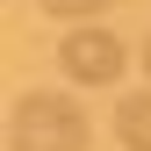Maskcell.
<instances>
[{
	"instance_id": "cell-3",
	"label": "cell",
	"mask_w": 151,
	"mask_h": 151,
	"mask_svg": "<svg viewBox=\"0 0 151 151\" xmlns=\"http://www.w3.org/2000/svg\"><path fill=\"white\" fill-rule=\"evenodd\" d=\"M115 137H122L129 151H151V86L115 101Z\"/></svg>"
},
{
	"instance_id": "cell-4",
	"label": "cell",
	"mask_w": 151,
	"mask_h": 151,
	"mask_svg": "<svg viewBox=\"0 0 151 151\" xmlns=\"http://www.w3.org/2000/svg\"><path fill=\"white\" fill-rule=\"evenodd\" d=\"M108 0H43V14H65V22H86V14H101Z\"/></svg>"
},
{
	"instance_id": "cell-5",
	"label": "cell",
	"mask_w": 151,
	"mask_h": 151,
	"mask_svg": "<svg viewBox=\"0 0 151 151\" xmlns=\"http://www.w3.org/2000/svg\"><path fill=\"white\" fill-rule=\"evenodd\" d=\"M144 72H151V36H144Z\"/></svg>"
},
{
	"instance_id": "cell-2",
	"label": "cell",
	"mask_w": 151,
	"mask_h": 151,
	"mask_svg": "<svg viewBox=\"0 0 151 151\" xmlns=\"http://www.w3.org/2000/svg\"><path fill=\"white\" fill-rule=\"evenodd\" d=\"M58 65H65L72 86H115L122 65H129V50H122L115 29H86V22H72V36L58 43Z\"/></svg>"
},
{
	"instance_id": "cell-1",
	"label": "cell",
	"mask_w": 151,
	"mask_h": 151,
	"mask_svg": "<svg viewBox=\"0 0 151 151\" xmlns=\"http://www.w3.org/2000/svg\"><path fill=\"white\" fill-rule=\"evenodd\" d=\"M93 122L72 93H22L7 115V144L14 151H86Z\"/></svg>"
}]
</instances>
